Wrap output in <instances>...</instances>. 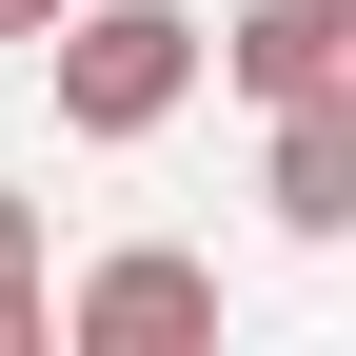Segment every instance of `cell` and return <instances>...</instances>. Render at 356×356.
Returning <instances> with one entry per match:
<instances>
[{
	"label": "cell",
	"instance_id": "6da1fadb",
	"mask_svg": "<svg viewBox=\"0 0 356 356\" xmlns=\"http://www.w3.org/2000/svg\"><path fill=\"white\" fill-rule=\"evenodd\" d=\"M40 60H60V119H79V139H159V119L198 99V60H218V40L178 20V0H79Z\"/></svg>",
	"mask_w": 356,
	"mask_h": 356
},
{
	"label": "cell",
	"instance_id": "7a4b0ae2",
	"mask_svg": "<svg viewBox=\"0 0 356 356\" xmlns=\"http://www.w3.org/2000/svg\"><path fill=\"white\" fill-rule=\"evenodd\" d=\"M60 337H79V356H178V337H218V257H178V238L99 257V277L60 297Z\"/></svg>",
	"mask_w": 356,
	"mask_h": 356
},
{
	"label": "cell",
	"instance_id": "277c9868",
	"mask_svg": "<svg viewBox=\"0 0 356 356\" xmlns=\"http://www.w3.org/2000/svg\"><path fill=\"white\" fill-rule=\"evenodd\" d=\"M257 178H277L297 238H356V79H337V99H277V159H257Z\"/></svg>",
	"mask_w": 356,
	"mask_h": 356
},
{
	"label": "cell",
	"instance_id": "3957f363",
	"mask_svg": "<svg viewBox=\"0 0 356 356\" xmlns=\"http://www.w3.org/2000/svg\"><path fill=\"white\" fill-rule=\"evenodd\" d=\"M218 79H238L257 119L277 99H337L356 79V0H257V20H218Z\"/></svg>",
	"mask_w": 356,
	"mask_h": 356
},
{
	"label": "cell",
	"instance_id": "8992f818",
	"mask_svg": "<svg viewBox=\"0 0 356 356\" xmlns=\"http://www.w3.org/2000/svg\"><path fill=\"white\" fill-rule=\"evenodd\" d=\"M60 20H79V0H0V40H60Z\"/></svg>",
	"mask_w": 356,
	"mask_h": 356
},
{
	"label": "cell",
	"instance_id": "5b68a950",
	"mask_svg": "<svg viewBox=\"0 0 356 356\" xmlns=\"http://www.w3.org/2000/svg\"><path fill=\"white\" fill-rule=\"evenodd\" d=\"M0 356H40V218L0 198Z\"/></svg>",
	"mask_w": 356,
	"mask_h": 356
}]
</instances>
